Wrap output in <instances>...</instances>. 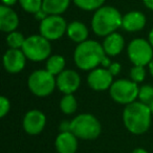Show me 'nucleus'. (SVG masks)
Masks as SVG:
<instances>
[{"mask_svg": "<svg viewBox=\"0 0 153 153\" xmlns=\"http://www.w3.org/2000/svg\"><path fill=\"white\" fill-rule=\"evenodd\" d=\"M27 86L30 92L39 98L48 97L57 87L56 76L46 69H37L30 74Z\"/></svg>", "mask_w": 153, "mask_h": 153, "instance_id": "obj_5", "label": "nucleus"}, {"mask_svg": "<svg viewBox=\"0 0 153 153\" xmlns=\"http://www.w3.org/2000/svg\"><path fill=\"white\" fill-rule=\"evenodd\" d=\"M65 19L60 15H48L44 20L40 21L39 32L40 35L49 41H55L62 38L67 30Z\"/></svg>", "mask_w": 153, "mask_h": 153, "instance_id": "obj_9", "label": "nucleus"}, {"mask_svg": "<svg viewBox=\"0 0 153 153\" xmlns=\"http://www.w3.org/2000/svg\"><path fill=\"white\" fill-rule=\"evenodd\" d=\"M68 38L76 43H82L88 38V28L83 22L72 21L67 25L66 30Z\"/></svg>", "mask_w": 153, "mask_h": 153, "instance_id": "obj_18", "label": "nucleus"}, {"mask_svg": "<svg viewBox=\"0 0 153 153\" xmlns=\"http://www.w3.org/2000/svg\"><path fill=\"white\" fill-rule=\"evenodd\" d=\"M112 63V62L110 61V57L107 55H105V57L103 58L102 62H101V66L104 68H108L109 66H110V64Z\"/></svg>", "mask_w": 153, "mask_h": 153, "instance_id": "obj_30", "label": "nucleus"}, {"mask_svg": "<svg viewBox=\"0 0 153 153\" xmlns=\"http://www.w3.org/2000/svg\"><path fill=\"white\" fill-rule=\"evenodd\" d=\"M11 109V102L4 96L0 97V117H4Z\"/></svg>", "mask_w": 153, "mask_h": 153, "instance_id": "obj_27", "label": "nucleus"}, {"mask_svg": "<svg viewBox=\"0 0 153 153\" xmlns=\"http://www.w3.org/2000/svg\"><path fill=\"white\" fill-rule=\"evenodd\" d=\"M148 67H149V71H150V74L153 76V59L151 60V62L148 64Z\"/></svg>", "mask_w": 153, "mask_h": 153, "instance_id": "obj_36", "label": "nucleus"}, {"mask_svg": "<svg viewBox=\"0 0 153 153\" xmlns=\"http://www.w3.org/2000/svg\"><path fill=\"white\" fill-rule=\"evenodd\" d=\"M102 45L107 56L115 57L123 51L124 47H125V40L121 34L114 32L105 37Z\"/></svg>", "mask_w": 153, "mask_h": 153, "instance_id": "obj_17", "label": "nucleus"}, {"mask_svg": "<svg viewBox=\"0 0 153 153\" xmlns=\"http://www.w3.org/2000/svg\"><path fill=\"white\" fill-rule=\"evenodd\" d=\"M146 78V70L145 66L133 65V67L130 69V80H132L135 83H142Z\"/></svg>", "mask_w": 153, "mask_h": 153, "instance_id": "obj_26", "label": "nucleus"}, {"mask_svg": "<svg viewBox=\"0 0 153 153\" xmlns=\"http://www.w3.org/2000/svg\"><path fill=\"white\" fill-rule=\"evenodd\" d=\"M146 25V17L138 11H132L123 16L122 27L129 33L142 30Z\"/></svg>", "mask_w": 153, "mask_h": 153, "instance_id": "obj_16", "label": "nucleus"}, {"mask_svg": "<svg viewBox=\"0 0 153 153\" xmlns=\"http://www.w3.org/2000/svg\"><path fill=\"white\" fill-rule=\"evenodd\" d=\"M151 115L152 112L149 105L144 104L140 101L138 102L135 101L133 103L125 105L122 119L124 126L130 133L140 135L148 131L150 128Z\"/></svg>", "mask_w": 153, "mask_h": 153, "instance_id": "obj_1", "label": "nucleus"}, {"mask_svg": "<svg viewBox=\"0 0 153 153\" xmlns=\"http://www.w3.org/2000/svg\"><path fill=\"white\" fill-rule=\"evenodd\" d=\"M60 130L61 131H70V122L63 121L60 124Z\"/></svg>", "mask_w": 153, "mask_h": 153, "instance_id": "obj_31", "label": "nucleus"}, {"mask_svg": "<svg viewBox=\"0 0 153 153\" xmlns=\"http://www.w3.org/2000/svg\"><path fill=\"white\" fill-rule=\"evenodd\" d=\"M78 108V102L74 94H64L60 101V109L64 114H72Z\"/></svg>", "mask_w": 153, "mask_h": 153, "instance_id": "obj_21", "label": "nucleus"}, {"mask_svg": "<svg viewBox=\"0 0 153 153\" xmlns=\"http://www.w3.org/2000/svg\"><path fill=\"white\" fill-rule=\"evenodd\" d=\"M21 49L26 59L34 62L47 60L51 53V41L41 35H33L27 37Z\"/></svg>", "mask_w": 153, "mask_h": 153, "instance_id": "obj_6", "label": "nucleus"}, {"mask_svg": "<svg viewBox=\"0 0 153 153\" xmlns=\"http://www.w3.org/2000/svg\"><path fill=\"white\" fill-rule=\"evenodd\" d=\"M127 53L133 65L146 66L153 59V47L149 41L136 38L128 44Z\"/></svg>", "mask_w": 153, "mask_h": 153, "instance_id": "obj_8", "label": "nucleus"}, {"mask_svg": "<svg viewBox=\"0 0 153 153\" xmlns=\"http://www.w3.org/2000/svg\"><path fill=\"white\" fill-rule=\"evenodd\" d=\"M74 4L84 11H97L105 2V0H74Z\"/></svg>", "mask_w": 153, "mask_h": 153, "instance_id": "obj_23", "label": "nucleus"}, {"mask_svg": "<svg viewBox=\"0 0 153 153\" xmlns=\"http://www.w3.org/2000/svg\"><path fill=\"white\" fill-rule=\"evenodd\" d=\"M21 7L30 14H36L42 9L43 0H18Z\"/></svg>", "mask_w": 153, "mask_h": 153, "instance_id": "obj_24", "label": "nucleus"}, {"mask_svg": "<svg viewBox=\"0 0 153 153\" xmlns=\"http://www.w3.org/2000/svg\"><path fill=\"white\" fill-rule=\"evenodd\" d=\"M138 100L144 104H151L153 102V86L146 84L140 87L138 90Z\"/></svg>", "mask_w": 153, "mask_h": 153, "instance_id": "obj_25", "label": "nucleus"}, {"mask_svg": "<svg viewBox=\"0 0 153 153\" xmlns=\"http://www.w3.org/2000/svg\"><path fill=\"white\" fill-rule=\"evenodd\" d=\"M48 16V14L46 13L45 11H43L42 9L40 10V11H38L36 14H35V17H36V19L40 20V21H42V20H44L45 18Z\"/></svg>", "mask_w": 153, "mask_h": 153, "instance_id": "obj_29", "label": "nucleus"}, {"mask_svg": "<svg viewBox=\"0 0 153 153\" xmlns=\"http://www.w3.org/2000/svg\"><path fill=\"white\" fill-rule=\"evenodd\" d=\"M107 69L110 71V74H112L113 76H117L120 72H121L122 65L120 63H117V62H112V63L110 64V66H109Z\"/></svg>", "mask_w": 153, "mask_h": 153, "instance_id": "obj_28", "label": "nucleus"}, {"mask_svg": "<svg viewBox=\"0 0 153 153\" xmlns=\"http://www.w3.org/2000/svg\"><path fill=\"white\" fill-rule=\"evenodd\" d=\"M78 140L71 131H61L55 140L58 153H76L78 150Z\"/></svg>", "mask_w": 153, "mask_h": 153, "instance_id": "obj_14", "label": "nucleus"}, {"mask_svg": "<svg viewBox=\"0 0 153 153\" xmlns=\"http://www.w3.org/2000/svg\"><path fill=\"white\" fill-rule=\"evenodd\" d=\"M2 2L7 7H12V5H14L17 2V0H2Z\"/></svg>", "mask_w": 153, "mask_h": 153, "instance_id": "obj_33", "label": "nucleus"}, {"mask_svg": "<svg viewBox=\"0 0 153 153\" xmlns=\"http://www.w3.org/2000/svg\"><path fill=\"white\" fill-rule=\"evenodd\" d=\"M138 87L137 83L132 80L120 79L112 83L109 88V94L114 102L117 104L128 105L133 103L138 98Z\"/></svg>", "mask_w": 153, "mask_h": 153, "instance_id": "obj_7", "label": "nucleus"}, {"mask_svg": "<svg viewBox=\"0 0 153 153\" xmlns=\"http://www.w3.org/2000/svg\"><path fill=\"white\" fill-rule=\"evenodd\" d=\"M70 131L79 140H92L100 136L102 126L94 115L81 113L70 121Z\"/></svg>", "mask_w": 153, "mask_h": 153, "instance_id": "obj_4", "label": "nucleus"}, {"mask_svg": "<svg viewBox=\"0 0 153 153\" xmlns=\"http://www.w3.org/2000/svg\"><path fill=\"white\" fill-rule=\"evenodd\" d=\"M57 88L64 94H74L81 85V76L74 69H64L56 76Z\"/></svg>", "mask_w": 153, "mask_h": 153, "instance_id": "obj_12", "label": "nucleus"}, {"mask_svg": "<svg viewBox=\"0 0 153 153\" xmlns=\"http://www.w3.org/2000/svg\"><path fill=\"white\" fill-rule=\"evenodd\" d=\"M149 107H150V110H151V112H152V114H153V102L151 103V104H149Z\"/></svg>", "mask_w": 153, "mask_h": 153, "instance_id": "obj_37", "label": "nucleus"}, {"mask_svg": "<svg viewBox=\"0 0 153 153\" xmlns=\"http://www.w3.org/2000/svg\"><path fill=\"white\" fill-rule=\"evenodd\" d=\"M70 0H43L42 10L48 15H61L68 9Z\"/></svg>", "mask_w": 153, "mask_h": 153, "instance_id": "obj_19", "label": "nucleus"}, {"mask_svg": "<svg viewBox=\"0 0 153 153\" xmlns=\"http://www.w3.org/2000/svg\"><path fill=\"white\" fill-rule=\"evenodd\" d=\"M148 41H149V42H150V44L152 45V47H153V28L150 30V33H149Z\"/></svg>", "mask_w": 153, "mask_h": 153, "instance_id": "obj_35", "label": "nucleus"}, {"mask_svg": "<svg viewBox=\"0 0 153 153\" xmlns=\"http://www.w3.org/2000/svg\"><path fill=\"white\" fill-rule=\"evenodd\" d=\"M103 45L98 41L86 40L79 43L74 53V61L76 67L82 70H92L101 65L105 57Z\"/></svg>", "mask_w": 153, "mask_h": 153, "instance_id": "obj_2", "label": "nucleus"}, {"mask_svg": "<svg viewBox=\"0 0 153 153\" xmlns=\"http://www.w3.org/2000/svg\"><path fill=\"white\" fill-rule=\"evenodd\" d=\"M19 25V18L16 12L7 5L0 7V30L4 33H12Z\"/></svg>", "mask_w": 153, "mask_h": 153, "instance_id": "obj_15", "label": "nucleus"}, {"mask_svg": "<svg viewBox=\"0 0 153 153\" xmlns=\"http://www.w3.org/2000/svg\"><path fill=\"white\" fill-rule=\"evenodd\" d=\"M26 57L22 49L10 48L3 56V66L10 74H18L25 67Z\"/></svg>", "mask_w": 153, "mask_h": 153, "instance_id": "obj_13", "label": "nucleus"}, {"mask_svg": "<svg viewBox=\"0 0 153 153\" xmlns=\"http://www.w3.org/2000/svg\"><path fill=\"white\" fill-rule=\"evenodd\" d=\"M66 62L62 56L60 55H53L46 60L45 64V69L57 76L59 74H61L65 69Z\"/></svg>", "mask_w": 153, "mask_h": 153, "instance_id": "obj_20", "label": "nucleus"}, {"mask_svg": "<svg viewBox=\"0 0 153 153\" xmlns=\"http://www.w3.org/2000/svg\"><path fill=\"white\" fill-rule=\"evenodd\" d=\"M143 2H144V4L149 10H152L153 11V0H143Z\"/></svg>", "mask_w": 153, "mask_h": 153, "instance_id": "obj_32", "label": "nucleus"}, {"mask_svg": "<svg viewBox=\"0 0 153 153\" xmlns=\"http://www.w3.org/2000/svg\"><path fill=\"white\" fill-rule=\"evenodd\" d=\"M123 16L113 7H101L92 16L91 27L97 36L106 37L122 27Z\"/></svg>", "mask_w": 153, "mask_h": 153, "instance_id": "obj_3", "label": "nucleus"}, {"mask_svg": "<svg viewBox=\"0 0 153 153\" xmlns=\"http://www.w3.org/2000/svg\"><path fill=\"white\" fill-rule=\"evenodd\" d=\"M113 83V76L107 68L97 67L90 70L87 76V84L96 91H105Z\"/></svg>", "mask_w": 153, "mask_h": 153, "instance_id": "obj_10", "label": "nucleus"}, {"mask_svg": "<svg viewBox=\"0 0 153 153\" xmlns=\"http://www.w3.org/2000/svg\"><path fill=\"white\" fill-rule=\"evenodd\" d=\"M46 117L41 110L32 109L25 113L22 121L23 130L30 135H38L44 130Z\"/></svg>", "mask_w": 153, "mask_h": 153, "instance_id": "obj_11", "label": "nucleus"}, {"mask_svg": "<svg viewBox=\"0 0 153 153\" xmlns=\"http://www.w3.org/2000/svg\"><path fill=\"white\" fill-rule=\"evenodd\" d=\"M25 37L21 34V33L14 30L12 33H9L7 36V44L10 48H16V49H21L25 41Z\"/></svg>", "mask_w": 153, "mask_h": 153, "instance_id": "obj_22", "label": "nucleus"}, {"mask_svg": "<svg viewBox=\"0 0 153 153\" xmlns=\"http://www.w3.org/2000/svg\"><path fill=\"white\" fill-rule=\"evenodd\" d=\"M131 153H149V152L144 148H136V149H134Z\"/></svg>", "mask_w": 153, "mask_h": 153, "instance_id": "obj_34", "label": "nucleus"}]
</instances>
